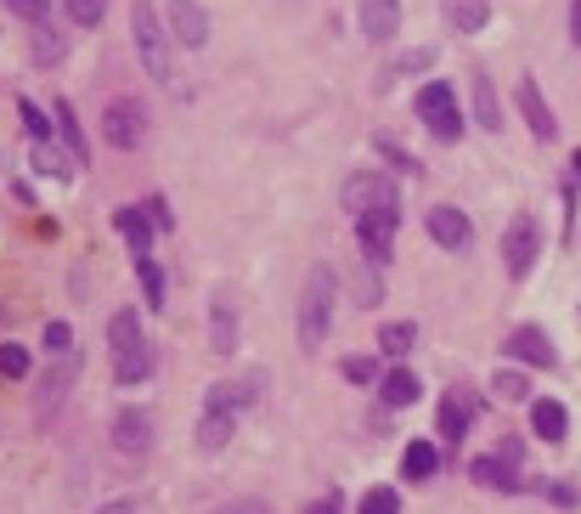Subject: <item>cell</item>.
Returning <instances> with one entry per match:
<instances>
[{"label": "cell", "mask_w": 581, "mask_h": 514, "mask_svg": "<svg viewBox=\"0 0 581 514\" xmlns=\"http://www.w3.org/2000/svg\"><path fill=\"white\" fill-rule=\"evenodd\" d=\"M130 34H136L141 68H148L164 90H175V40H170V23L159 18L153 0H130Z\"/></svg>", "instance_id": "obj_1"}, {"label": "cell", "mask_w": 581, "mask_h": 514, "mask_svg": "<svg viewBox=\"0 0 581 514\" xmlns=\"http://www.w3.org/2000/svg\"><path fill=\"white\" fill-rule=\"evenodd\" d=\"M108 351H114V379L119 385H141L153 373V345H148V334H141V317L136 311H114Z\"/></svg>", "instance_id": "obj_2"}, {"label": "cell", "mask_w": 581, "mask_h": 514, "mask_svg": "<svg viewBox=\"0 0 581 514\" xmlns=\"http://www.w3.org/2000/svg\"><path fill=\"white\" fill-rule=\"evenodd\" d=\"M333 300H338V277H333V266H316L300 295V351H322V340L333 329Z\"/></svg>", "instance_id": "obj_3"}, {"label": "cell", "mask_w": 581, "mask_h": 514, "mask_svg": "<svg viewBox=\"0 0 581 514\" xmlns=\"http://www.w3.org/2000/svg\"><path fill=\"white\" fill-rule=\"evenodd\" d=\"M338 204H345L356 221L401 215V186H396V175H384V170H356L345 186H338Z\"/></svg>", "instance_id": "obj_4"}, {"label": "cell", "mask_w": 581, "mask_h": 514, "mask_svg": "<svg viewBox=\"0 0 581 514\" xmlns=\"http://www.w3.org/2000/svg\"><path fill=\"white\" fill-rule=\"evenodd\" d=\"M418 119L429 125V136H434V142H458V136H463V114H458V90H452L446 79H434V85H423V90H418Z\"/></svg>", "instance_id": "obj_5"}, {"label": "cell", "mask_w": 581, "mask_h": 514, "mask_svg": "<svg viewBox=\"0 0 581 514\" xmlns=\"http://www.w3.org/2000/svg\"><path fill=\"white\" fill-rule=\"evenodd\" d=\"M103 136H108V148H119V153L141 148V136H148V114H141V103L136 97H114L108 114H103Z\"/></svg>", "instance_id": "obj_6"}, {"label": "cell", "mask_w": 581, "mask_h": 514, "mask_svg": "<svg viewBox=\"0 0 581 514\" xmlns=\"http://www.w3.org/2000/svg\"><path fill=\"white\" fill-rule=\"evenodd\" d=\"M530 266H537V221H530V215H514L508 232H503V271H508V277H525Z\"/></svg>", "instance_id": "obj_7"}, {"label": "cell", "mask_w": 581, "mask_h": 514, "mask_svg": "<svg viewBox=\"0 0 581 514\" xmlns=\"http://www.w3.org/2000/svg\"><path fill=\"white\" fill-rule=\"evenodd\" d=\"M423 226H429V238L441 244V249H452V255H463V249L474 244V221H469L463 210H452V204H434V210L423 215Z\"/></svg>", "instance_id": "obj_8"}, {"label": "cell", "mask_w": 581, "mask_h": 514, "mask_svg": "<svg viewBox=\"0 0 581 514\" xmlns=\"http://www.w3.org/2000/svg\"><path fill=\"white\" fill-rule=\"evenodd\" d=\"M170 40L186 45V52H198V45L209 40V12L198 7V0H170Z\"/></svg>", "instance_id": "obj_9"}, {"label": "cell", "mask_w": 581, "mask_h": 514, "mask_svg": "<svg viewBox=\"0 0 581 514\" xmlns=\"http://www.w3.org/2000/svg\"><path fill=\"white\" fill-rule=\"evenodd\" d=\"M514 103H519V114H525L530 136H537V142H553V136H559V119H553V108L542 103V90H537V79H530V74L514 85Z\"/></svg>", "instance_id": "obj_10"}, {"label": "cell", "mask_w": 581, "mask_h": 514, "mask_svg": "<svg viewBox=\"0 0 581 514\" xmlns=\"http://www.w3.org/2000/svg\"><path fill=\"white\" fill-rule=\"evenodd\" d=\"M114 447H119L125 458L153 452V418L141 413V407H119V418H114Z\"/></svg>", "instance_id": "obj_11"}, {"label": "cell", "mask_w": 581, "mask_h": 514, "mask_svg": "<svg viewBox=\"0 0 581 514\" xmlns=\"http://www.w3.org/2000/svg\"><path fill=\"white\" fill-rule=\"evenodd\" d=\"M396 226H401V215H367V221H356V244H362V255H367L373 266L390 260V249H396Z\"/></svg>", "instance_id": "obj_12"}, {"label": "cell", "mask_w": 581, "mask_h": 514, "mask_svg": "<svg viewBox=\"0 0 581 514\" xmlns=\"http://www.w3.org/2000/svg\"><path fill=\"white\" fill-rule=\"evenodd\" d=\"M209 351L215 356H232L237 351V306H232V289H215L209 295Z\"/></svg>", "instance_id": "obj_13"}, {"label": "cell", "mask_w": 581, "mask_h": 514, "mask_svg": "<svg viewBox=\"0 0 581 514\" xmlns=\"http://www.w3.org/2000/svg\"><path fill=\"white\" fill-rule=\"evenodd\" d=\"M356 23L367 40H396L401 29V0H356Z\"/></svg>", "instance_id": "obj_14"}, {"label": "cell", "mask_w": 581, "mask_h": 514, "mask_svg": "<svg viewBox=\"0 0 581 514\" xmlns=\"http://www.w3.org/2000/svg\"><path fill=\"white\" fill-rule=\"evenodd\" d=\"M514 362H530V367H553L559 356H553V345H548V334L542 329H530V322H525V329H514L508 334V345H503Z\"/></svg>", "instance_id": "obj_15"}, {"label": "cell", "mask_w": 581, "mask_h": 514, "mask_svg": "<svg viewBox=\"0 0 581 514\" xmlns=\"http://www.w3.org/2000/svg\"><path fill=\"white\" fill-rule=\"evenodd\" d=\"M469 425H474V396H469L463 385H452V396L441 401V436H446V441H463Z\"/></svg>", "instance_id": "obj_16"}, {"label": "cell", "mask_w": 581, "mask_h": 514, "mask_svg": "<svg viewBox=\"0 0 581 514\" xmlns=\"http://www.w3.org/2000/svg\"><path fill=\"white\" fill-rule=\"evenodd\" d=\"M114 226L125 232V238H130V249L136 255H153V221H148V210H141V204H125V210H114Z\"/></svg>", "instance_id": "obj_17"}, {"label": "cell", "mask_w": 581, "mask_h": 514, "mask_svg": "<svg viewBox=\"0 0 581 514\" xmlns=\"http://www.w3.org/2000/svg\"><path fill=\"white\" fill-rule=\"evenodd\" d=\"M469 475H474L480 486H486V492H519L514 463H508V458H497V452H492V458H474V463H469Z\"/></svg>", "instance_id": "obj_18"}, {"label": "cell", "mask_w": 581, "mask_h": 514, "mask_svg": "<svg viewBox=\"0 0 581 514\" xmlns=\"http://www.w3.org/2000/svg\"><path fill=\"white\" fill-rule=\"evenodd\" d=\"M441 12H446V23L458 29V34H480L492 23V7L486 0H441Z\"/></svg>", "instance_id": "obj_19"}, {"label": "cell", "mask_w": 581, "mask_h": 514, "mask_svg": "<svg viewBox=\"0 0 581 514\" xmlns=\"http://www.w3.org/2000/svg\"><path fill=\"white\" fill-rule=\"evenodd\" d=\"M74 373H79V362L74 356H63L52 373H45V385H40V396H34V413H52L63 396H68V385H74Z\"/></svg>", "instance_id": "obj_20"}, {"label": "cell", "mask_w": 581, "mask_h": 514, "mask_svg": "<svg viewBox=\"0 0 581 514\" xmlns=\"http://www.w3.org/2000/svg\"><path fill=\"white\" fill-rule=\"evenodd\" d=\"M378 396H384V407H412L423 396V385H418L412 367H396V373H384L378 379Z\"/></svg>", "instance_id": "obj_21"}, {"label": "cell", "mask_w": 581, "mask_h": 514, "mask_svg": "<svg viewBox=\"0 0 581 514\" xmlns=\"http://www.w3.org/2000/svg\"><path fill=\"white\" fill-rule=\"evenodd\" d=\"M474 119H480V130H503V103H497L492 74H474Z\"/></svg>", "instance_id": "obj_22"}, {"label": "cell", "mask_w": 581, "mask_h": 514, "mask_svg": "<svg viewBox=\"0 0 581 514\" xmlns=\"http://www.w3.org/2000/svg\"><path fill=\"white\" fill-rule=\"evenodd\" d=\"M232 430H237V413L209 407V413H204V425H198V447H204V452H220V447L232 441Z\"/></svg>", "instance_id": "obj_23"}, {"label": "cell", "mask_w": 581, "mask_h": 514, "mask_svg": "<svg viewBox=\"0 0 581 514\" xmlns=\"http://www.w3.org/2000/svg\"><path fill=\"white\" fill-rule=\"evenodd\" d=\"M434 470H441V452H434V441H412V447L401 452V475H407V481H429Z\"/></svg>", "instance_id": "obj_24"}, {"label": "cell", "mask_w": 581, "mask_h": 514, "mask_svg": "<svg viewBox=\"0 0 581 514\" xmlns=\"http://www.w3.org/2000/svg\"><path fill=\"white\" fill-rule=\"evenodd\" d=\"M530 425H537V436H542V441H564L570 413H564L559 401H537V407H530Z\"/></svg>", "instance_id": "obj_25"}, {"label": "cell", "mask_w": 581, "mask_h": 514, "mask_svg": "<svg viewBox=\"0 0 581 514\" xmlns=\"http://www.w3.org/2000/svg\"><path fill=\"white\" fill-rule=\"evenodd\" d=\"M136 277H141V295H148L153 311H164V271L153 255H136Z\"/></svg>", "instance_id": "obj_26"}, {"label": "cell", "mask_w": 581, "mask_h": 514, "mask_svg": "<svg viewBox=\"0 0 581 514\" xmlns=\"http://www.w3.org/2000/svg\"><path fill=\"white\" fill-rule=\"evenodd\" d=\"M378 345H384V356H407V351L418 345V329H412V322H384V329H378Z\"/></svg>", "instance_id": "obj_27"}, {"label": "cell", "mask_w": 581, "mask_h": 514, "mask_svg": "<svg viewBox=\"0 0 581 514\" xmlns=\"http://www.w3.org/2000/svg\"><path fill=\"white\" fill-rule=\"evenodd\" d=\"M57 130L68 136L74 164H85V159H90V142H85V130H79V119H74V108H68V103H57Z\"/></svg>", "instance_id": "obj_28"}, {"label": "cell", "mask_w": 581, "mask_h": 514, "mask_svg": "<svg viewBox=\"0 0 581 514\" xmlns=\"http://www.w3.org/2000/svg\"><path fill=\"white\" fill-rule=\"evenodd\" d=\"M492 390H497L503 401H525V396H530V379H525V373H514V367H497Z\"/></svg>", "instance_id": "obj_29"}, {"label": "cell", "mask_w": 581, "mask_h": 514, "mask_svg": "<svg viewBox=\"0 0 581 514\" xmlns=\"http://www.w3.org/2000/svg\"><path fill=\"white\" fill-rule=\"evenodd\" d=\"M18 114L29 119V136H34V148H52V119H45L29 97H18Z\"/></svg>", "instance_id": "obj_30"}, {"label": "cell", "mask_w": 581, "mask_h": 514, "mask_svg": "<svg viewBox=\"0 0 581 514\" xmlns=\"http://www.w3.org/2000/svg\"><path fill=\"white\" fill-rule=\"evenodd\" d=\"M29 373V351L12 345V340H0V379H23Z\"/></svg>", "instance_id": "obj_31"}, {"label": "cell", "mask_w": 581, "mask_h": 514, "mask_svg": "<svg viewBox=\"0 0 581 514\" xmlns=\"http://www.w3.org/2000/svg\"><path fill=\"white\" fill-rule=\"evenodd\" d=\"M45 356H74V329L68 322H45Z\"/></svg>", "instance_id": "obj_32"}, {"label": "cell", "mask_w": 581, "mask_h": 514, "mask_svg": "<svg viewBox=\"0 0 581 514\" xmlns=\"http://www.w3.org/2000/svg\"><path fill=\"white\" fill-rule=\"evenodd\" d=\"M338 373H345L351 385H378V362L373 356H345V362H338Z\"/></svg>", "instance_id": "obj_33"}, {"label": "cell", "mask_w": 581, "mask_h": 514, "mask_svg": "<svg viewBox=\"0 0 581 514\" xmlns=\"http://www.w3.org/2000/svg\"><path fill=\"white\" fill-rule=\"evenodd\" d=\"M362 514H401V497H396L390 486H373V492L362 497Z\"/></svg>", "instance_id": "obj_34"}, {"label": "cell", "mask_w": 581, "mask_h": 514, "mask_svg": "<svg viewBox=\"0 0 581 514\" xmlns=\"http://www.w3.org/2000/svg\"><path fill=\"white\" fill-rule=\"evenodd\" d=\"M244 401H249L244 385H209V407H220V413H237Z\"/></svg>", "instance_id": "obj_35"}, {"label": "cell", "mask_w": 581, "mask_h": 514, "mask_svg": "<svg viewBox=\"0 0 581 514\" xmlns=\"http://www.w3.org/2000/svg\"><path fill=\"white\" fill-rule=\"evenodd\" d=\"M7 12H18L23 23H45L52 18V0H7Z\"/></svg>", "instance_id": "obj_36"}, {"label": "cell", "mask_w": 581, "mask_h": 514, "mask_svg": "<svg viewBox=\"0 0 581 514\" xmlns=\"http://www.w3.org/2000/svg\"><path fill=\"white\" fill-rule=\"evenodd\" d=\"M68 12H74V23H103V12H108V0H68Z\"/></svg>", "instance_id": "obj_37"}, {"label": "cell", "mask_w": 581, "mask_h": 514, "mask_svg": "<svg viewBox=\"0 0 581 514\" xmlns=\"http://www.w3.org/2000/svg\"><path fill=\"white\" fill-rule=\"evenodd\" d=\"M148 221H153L159 232H170V226H175V210H170V199H164V193H153V199H148Z\"/></svg>", "instance_id": "obj_38"}, {"label": "cell", "mask_w": 581, "mask_h": 514, "mask_svg": "<svg viewBox=\"0 0 581 514\" xmlns=\"http://www.w3.org/2000/svg\"><path fill=\"white\" fill-rule=\"evenodd\" d=\"M378 153H384V159H390L396 170H412V153H401V148L390 142V136H378Z\"/></svg>", "instance_id": "obj_39"}, {"label": "cell", "mask_w": 581, "mask_h": 514, "mask_svg": "<svg viewBox=\"0 0 581 514\" xmlns=\"http://www.w3.org/2000/svg\"><path fill=\"white\" fill-rule=\"evenodd\" d=\"M429 63H434V52L423 45V52H412V57H401V63H396V74H423Z\"/></svg>", "instance_id": "obj_40"}, {"label": "cell", "mask_w": 581, "mask_h": 514, "mask_svg": "<svg viewBox=\"0 0 581 514\" xmlns=\"http://www.w3.org/2000/svg\"><path fill=\"white\" fill-rule=\"evenodd\" d=\"M34 57H52V63H57V57H63V40H57V34H34Z\"/></svg>", "instance_id": "obj_41"}, {"label": "cell", "mask_w": 581, "mask_h": 514, "mask_svg": "<svg viewBox=\"0 0 581 514\" xmlns=\"http://www.w3.org/2000/svg\"><path fill=\"white\" fill-rule=\"evenodd\" d=\"M215 514H271L266 503H255V497H237V503H220Z\"/></svg>", "instance_id": "obj_42"}, {"label": "cell", "mask_w": 581, "mask_h": 514, "mask_svg": "<svg viewBox=\"0 0 581 514\" xmlns=\"http://www.w3.org/2000/svg\"><path fill=\"white\" fill-rule=\"evenodd\" d=\"M570 40L581 45V0H570Z\"/></svg>", "instance_id": "obj_43"}, {"label": "cell", "mask_w": 581, "mask_h": 514, "mask_svg": "<svg viewBox=\"0 0 581 514\" xmlns=\"http://www.w3.org/2000/svg\"><path fill=\"white\" fill-rule=\"evenodd\" d=\"M305 514H338V497H333V492H327V497H322V503H311V508H305Z\"/></svg>", "instance_id": "obj_44"}, {"label": "cell", "mask_w": 581, "mask_h": 514, "mask_svg": "<svg viewBox=\"0 0 581 514\" xmlns=\"http://www.w3.org/2000/svg\"><path fill=\"white\" fill-rule=\"evenodd\" d=\"M103 514H130V503H114V508H103Z\"/></svg>", "instance_id": "obj_45"}, {"label": "cell", "mask_w": 581, "mask_h": 514, "mask_svg": "<svg viewBox=\"0 0 581 514\" xmlns=\"http://www.w3.org/2000/svg\"><path fill=\"white\" fill-rule=\"evenodd\" d=\"M570 164H575V175H581V148H575V153H570Z\"/></svg>", "instance_id": "obj_46"}]
</instances>
